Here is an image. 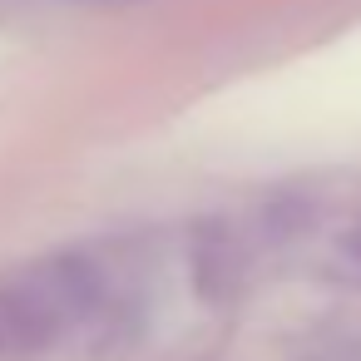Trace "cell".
Wrapping results in <instances>:
<instances>
[{
  "label": "cell",
  "instance_id": "1",
  "mask_svg": "<svg viewBox=\"0 0 361 361\" xmlns=\"http://www.w3.org/2000/svg\"><path fill=\"white\" fill-rule=\"evenodd\" d=\"M109 302V272L94 252L60 247L0 272V361H45L80 336Z\"/></svg>",
  "mask_w": 361,
  "mask_h": 361
}]
</instances>
